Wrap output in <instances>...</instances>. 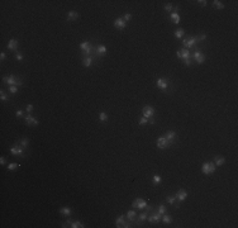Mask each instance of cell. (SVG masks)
<instances>
[{
	"label": "cell",
	"instance_id": "cell-21",
	"mask_svg": "<svg viewBox=\"0 0 238 228\" xmlns=\"http://www.w3.org/2000/svg\"><path fill=\"white\" fill-rule=\"evenodd\" d=\"M60 213L62 215H65V217H70L72 210H71V208H69V207H64V208L60 209Z\"/></svg>",
	"mask_w": 238,
	"mask_h": 228
},
{
	"label": "cell",
	"instance_id": "cell-15",
	"mask_svg": "<svg viewBox=\"0 0 238 228\" xmlns=\"http://www.w3.org/2000/svg\"><path fill=\"white\" fill-rule=\"evenodd\" d=\"M7 47H8V50L9 51H17L18 50V47H19V42H18L15 38H12V39L8 42Z\"/></svg>",
	"mask_w": 238,
	"mask_h": 228
},
{
	"label": "cell",
	"instance_id": "cell-23",
	"mask_svg": "<svg viewBox=\"0 0 238 228\" xmlns=\"http://www.w3.org/2000/svg\"><path fill=\"white\" fill-rule=\"evenodd\" d=\"M170 18H171V20L174 22L175 24H179V23H180V15H179V13H171Z\"/></svg>",
	"mask_w": 238,
	"mask_h": 228
},
{
	"label": "cell",
	"instance_id": "cell-33",
	"mask_svg": "<svg viewBox=\"0 0 238 228\" xmlns=\"http://www.w3.org/2000/svg\"><path fill=\"white\" fill-rule=\"evenodd\" d=\"M166 202H167L170 205H175V203H176V198H175V195L174 196H167V198H166Z\"/></svg>",
	"mask_w": 238,
	"mask_h": 228
},
{
	"label": "cell",
	"instance_id": "cell-11",
	"mask_svg": "<svg viewBox=\"0 0 238 228\" xmlns=\"http://www.w3.org/2000/svg\"><path fill=\"white\" fill-rule=\"evenodd\" d=\"M170 146H171V143H170L165 137H158V138H157V147H158V148L165 150V148H167Z\"/></svg>",
	"mask_w": 238,
	"mask_h": 228
},
{
	"label": "cell",
	"instance_id": "cell-5",
	"mask_svg": "<svg viewBox=\"0 0 238 228\" xmlns=\"http://www.w3.org/2000/svg\"><path fill=\"white\" fill-rule=\"evenodd\" d=\"M215 171V165L214 162H204L201 166V172L204 175H212L213 172Z\"/></svg>",
	"mask_w": 238,
	"mask_h": 228
},
{
	"label": "cell",
	"instance_id": "cell-26",
	"mask_svg": "<svg viewBox=\"0 0 238 228\" xmlns=\"http://www.w3.org/2000/svg\"><path fill=\"white\" fill-rule=\"evenodd\" d=\"M225 160L224 157H215L214 158V165L215 166H222V165H224Z\"/></svg>",
	"mask_w": 238,
	"mask_h": 228
},
{
	"label": "cell",
	"instance_id": "cell-6",
	"mask_svg": "<svg viewBox=\"0 0 238 228\" xmlns=\"http://www.w3.org/2000/svg\"><path fill=\"white\" fill-rule=\"evenodd\" d=\"M142 115H143L144 118H147V119H149V118H153V115H154V108L153 107H149V105H146V107L142 109Z\"/></svg>",
	"mask_w": 238,
	"mask_h": 228
},
{
	"label": "cell",
	"instance_id": "cell-50",
	"mask_svg": "<svg viewBox=\"0 0 238 228\" xmlns=\"http://www.w3.org/2000/svg\"><path fill=\"white\" fill-rule=\"evenodd\" d=\"M148 123H149V124H154V119L153 118H149V119H148Z\"/></svg>",
	"mask_w": 238,
	"mask_h": 228
},
{
	"label": "cell",
	"instance_id": "cell-27",
	"mask_svg": "<svg viewBox=\"0 0 238 228\" xmlns=\"http://www.w3.org/2000/svg\"><path fill=\"white\" fill-rule=\"evenodd\" d=\"M70 227L72 228H84L85 226L81 223V222H79V221H74V222H71V224H70Z\"/></svg>",
	"mask_w": 238,
	"mask_h": 228
},
{
	"label": "cell",
	"instance_id": "cell-8",
	"mask_svg": "<svg viewBox=\"0 0 238 228\" xmlns=\"http://www.w3.org/2000/svg\"><path fill=\"white\" fill-rule=\"evenodd\" d=\"M156 85H157V88L163 90V91H166L168 89V85H170V81H168L167 79H157V81H156Z\"/></svg>",
	"mask_w": 238,
	"mask_h": 228
},
{
	"label": "cell",
	"instance_id": "cell-18",
	"mask_svg": "<svg viewBox=\"0 0 238 228\" xmlns=\"http://www.w3.org/2000/svg\"><path fill=\"white\" fill-rule=\"evenodd\" d=\"M127 218H128L130 222H134V219L137 218V212H135V209H130L127 212Z\"/></svg>",
	"mask_w": 238,
	"mask_h": 228
},
{
	"label": "cell",
	"instance_id": "cell-22",
	"mask_svg": "<svg viewBox=\"0 0 238 228\" xmlns=\"http://www.w3.org/2000/svg\"><path fill=\"white\" fill-rule=\"evenodd\" d=\"M147 217H148V212L146 210V212H143V213H141L139 214V217H138V219H137V222L139 223V224H142L144 221H147Z\"/></svg>",
	"mask_w": 238,
	"mask_h": 228
},
{
	"label": "cell",
	"instance_id": "cell-1",
	"mask_svg": "<svg viewBox=\"0 0 238 228\" xmlns=\"http://www.w3.org/2000/svg\"><path fill=\"white\" fill-rule=\"evenodd\" d=\"M80 50H81V52L84 53L85 56H93L94 51H95V47L93 46V43L88 42V41H84V42L80 43Z\"/></svg>",
	"mask_w": 238,
	"mask_h": 228
},
{
	"label": "cell",
	"instance_id": "cell-20",
	"mask_svg": "<svg viewBox=\"0 0 238 228\" xmlns=\"http://www.w3.org/2000/svg\"><path fill=\"white\" fill-rule=\"evenodd\" d=\"M175 137H176V133H175L174 131H168V132L166 133V136H165V138L167 139L171 145H172V141L175 139Z\"/></svg>",
	"mask_w": 238,
	"mask_h": 228
},
{
	"label": "cell",
	"instance_id": "cell-31",
	"mask_svg": "<svg viewBox=\"0 0 238 228\" xmlns=\"http://www.w3.org/2000/svg\"><path fill=\"white\" fill-rule=\"evenodd\" d=\"M0 98H1V101H8V100H9V95H8L4 90H1V91H0Z\"/></svg>",
	"mask_w": 238,
	"mask_h": 228
},
{
	"label": "cell",
	"instance_id": "cell-32",
	"mask_svg": "<svg viewBox=\"0 0 238 228\" xmlns=\"http://www.w3.org/2000/svg\"><path fill=\"white\" fill-rule=\"evenodd\" d=\"M152 181H153L154 185H158V184L162 181V179L160 175H153V177H152Z\"/></svg>",
	"mask_w": 238,
	"mask_h": 228
},
{
	"label": "cell",
	"instance_id": "cell-24",
	"mask_svg": "<svg viewBox=\"0 0 238 228\" xmlns=\"http://www.w3.org/2000/svg\"><path fill=\"white\" fill-rule=\"evenodd\" d=\"M124 222H125V219H124V215H119V217L116 218V221H115V226L118 228H122V226L124 224Z\"/></svg>",
	"mask_w": 238,
	"mask_h": 228
},
{
	"label": "cell",
	"instance_id": "cell-35",
	"mask_svg": "<svg viewBox=\"0 0 238 228\" xmlns=\"http://www.w3.org/2000/svg\"><path fill=\"white\" fill-rule=\"evenodd\" d=\"M28 143H29V139L28 138H22L20 139V142H19V145L22 146V147H24V148L28 146Z\"/></svg>",
	"mask_w": 238,
	"mask_h": 228
},
{
	"label": "cell",
	"instance_id": "cell-48",
	"mask_svg": "<svg viewBox=\"0 0 238 228\" xmlns=\"http://www.w3.org/2000/svg\"><path fill=\"white\" fill-rule=\"evenodd\" d=\"M0 164H1V165H5V164H7V160H5V157H1V158H0Z\"/></svg>",
	"mask_w": 238,
	"mask_h": 228
},
{
	"label": "cell",
	"instance_id": "cell-39",
	"mask_svg": "<svg viewBox=\"0 0 238 228\" xmlns=\"http://www.w3.org/2000/svg\"><path fill=\"white\" fill-rule=\"evenodd\" d=\"M9 91H10L12 94L18 93V86H15V85H13V86H9Z\"/></svg>",
	"mask_w": 238,
	"mask_h": 228
},
{
	"label": "cell",
	"instance_id": "cell-38",
	"mask_svg": "<svg viewBox=\"0 0 238 228\" xmlns=\"http://www.w3.org/2000/svg\"><path fill=\"white\" fill-rule=\"evenodd\" d=\"M123 19H124V22H125V23H127V22H129V20L132 19V14H130V13H127V14H124Z\"/></svg>",
	"mask_w": 238,
	"mask_h": 228
},
{
	"label": "cell",
	"instance_id": "cell-9",
	"mask_svg": "<svg viewBox=\"0 0 238 228\" xmlns=\"http://www.w3.org/2000/svg\"><path fill=\"white\" fill-rule=\"evenodd\" d=\"M10 153L13 155V156H23L24 155V147H22L20 145H15L14 147L10 148Z\"/></svg>",
	"mask_w": 238,
	"mask_h": 228
},
{
	"label": "cell",
	"instance_id": "cell-19",
	"mask_svg": "<svg viewBox=\"0 0 238 228\" xmlns=\"http://www.w3.org/2000/svg\"><path fill=\"white\" fill-rule=\"evenodd\" d=\"M77 18H79V13L75 12V10H71V12H69V14H67V20H69V22H74V20H76Z\"/></svg>",
	"mask_w": 238,
	"mask_h": 228
},
{
	"label": "cell",
	"instance_id": "cell-2",
	"mask_svg": "<svg viewBox=\"0 0 238 228\" xmlns=\"http://www.w3.org/2000/svg\"><path fill=\"white\" fill-rule=\"evenodd\" d=\"M176 56L181 58V60H184V62L186 66H190L191 65V55H190V50H186V48H182V50H179L176 52Z\"/></svg>",
	"mask_w": 238,
	"mask_h": 228
},
{
	"label": "cell",
	"instance_id": "cell-25",
	"mask_svg": "<svg viewBox=\"0 0 238 228\" xmlns=\"http://www.w3.org/2000/svg\"><path fill=\"white\" fill-rule=\"evenodd\" d=\"M161 221L163 222V223H166V224H168V223H171L172 222V218H171V215H168V214H162L161 217Z\"/></svg>",
	"mask_w": 238,
	"mask_h": 228
},
{
	"label": "cell",
	"instance_id": "cell-34",
	"mask_svg": "<svg viewBox=\"0 0 238 228\" xmlns=\"http://www.w3.org/2000/svg\"><path fill=\"white\" fill-rule=\"evenodd\" d=\"M99 120H101V122H106L108 120V114L101 112V113H99Z\"/></svg>",
	"mask_w": 238,
	"mask_h": 228
},
{
	"label": "cell",
	"instance_id": "cell-16",
	"mask_svg": "<svg viewBox=\"0 0 238 228\" xmlns=\"http://www.w3.org/2000/svg\"><path fill=\"white\" fill-rule=\"evenodd\" d=\"M114 27L122 31V29H124V28L127 27V23L124 22V19L123 18H116L115 20H114Z\"/></svg>",
	"mask_w": 238,
	"mask_h": 228
},
{
	"label": "cell",
	"instance_id": "cell-42",
	"mask_svg": "<svg viewBox=\"0 0 238 228\" xmlns=\"http://www.w3.org/2000/svg\"><path fill=\"white\" fill-rule=\"evenodd\" d=\"M26 110H27V113H28V114L32 113V112H33V105H32V104H28L27 108H26Z\"/></svg>",
	"mask_w": 238,
	"mask_h": 228
},
{
	"label": "cell",
	"instance_id": "cell-28",
	"mask_svg": "<svg viewBox=\"0 0 238 228\" xmlns=\"http://www.w3.org/2000/svg\"><path fill=\"white\" fill-rule=\"evenodd\" d=\"M184 33H185L184 29H182V28H179V29H176V31H175V37H176V38H182V37H184Z\"/></svg>",
	"mask_w": 238,
	"mask_h": 228
},
{
	"label": "cell",
	"instance_id": "cell-7",
	"mask_svg": "<svg viewBox=\"0 0 238 228\" xmlns=\"http://www.w3.org/2000/svg\"><path fill=\"white\" fill-rule=\"evenodd\" d=\"M147 205H148L147 202H146L144 199H142V198H138V199H135L134 202L132 203L133 209H144Z\"/></svg>",
	"mask_w": 238,
	"mask_h": 228
},
{
	"label": "cell",
	"instance_id": "cell-37",
	"mask_svg": "<svg viewBox=\"0 0 238 228\" xmlns=\"http://www.w3.org/2000/svg\"><path fill=\"white\" fill-rule=\"evenodd\" d=\"M146 124H148V119L144 118V117H142L139 119V126H146Z\"/></svg>",
	"mask_w": 238,
	"mask_h": 228
},
{
	"label": "cell",
	"instance_id": "cell-47",
	"mask_svg": "<svg viewBox=\"0 0 238 228\" xmlns=\"http://www.w3.org/2000/svg\"><path fill=\"white\" fill-rule=\"evenodd\" d=\"M199 37V41H205V38H206V36L203 33V34H200V36H198Z\"/></svg>",
	"mask_w": 238,
	"mask_h": 228
},
{
	"label": "cell",
	"instance_id": "cell-36",
	"mask_svg": "<svg viewBox=\"0 0 238 228\" xmlns=\"http://www.w3.org/2000/svg\"><path fill=\"white\" fill-rule=\"evenodd\" d=\"M19 165L18 164H15V162H13V164H10V165H8V170H10V171H13V170H15L17 167H18Z\"/></svg>",
	"mask_w": 238,
	"mask_h": 228
},
{
	"label": "cell",
	"instance_id": "cell-17",
	"mask_svg": "<svg viewBox=\"0 0 238 228\" xmlns=\"http://www.w3.org/2000/svg\"><path fill=\"white\" fill-rule=\"evenodd\" d=\"M93 62H94V57L93 56H85L84 60H82L84 67H91V66H93Z\"/></svg>",
	"mask_w": 238,
	"mask_h": 228
},
{
	"label": "cell",
	"instance_id": "cell-41",
	"mask_svg": "<svg viewBox=\"0 0 238 228\" xmlns=\"http://www.w3.org/2000/svg\"><path fill=\"white\" fill-rule=\"evenodd\" d=\"M15 60H18V61H22V60H23V55H22L20 52H17V53H15Z\"/></svg>",
	"mask_w": 238,
	"mask_h": 228
},
{
	"label": "cell",
	"instance_id": "cell-45",
	"mask_svg": "<svg viewBox=\"0 0 238 228\" xmlns=\"http://www.w3.org/2000/svg\"><path fill=\"white\" fill-rule=\"evenodd\" d=\"M5 57H7V55H5V52H1V53H0V61L3 62V61L5 60Z\"/></svg>",
	"mask_w": 238,
	"mask_h": 228
},
{
	"label": "cell",
	"instance_id": "cell-46",
	"mask_svg": "<svg viewBox=\"0 0 238 228\" xmlns=\"http://www.w3.org/2000/svg\"><path fill=\"white\" fill-rule=\"evenodd\" d=\"M198 3H199V4H200L201 6H205L206 4H208V1H206V0H199Z\"/></svg>",
	"mask_w": 238,
	"mask_h": 228
},
{
	"label": "cell",
	"instance_id": "cell-12",
	"mask_svg": "<svg viewBox=\"0 0 238 228\" xmlns=\"http://www.w3.org/2000/svg\"><path fill=\"white\" fill-rule=\"evenodd\" d=\"M161 217L162 215L158 213V212H153L151 215H148L147 217V221L149 223H158V222L161 221Z\"/></svg>",
	"mask_w": 238,
	"mask_h": 228
},
{
	"label": "cell",
	"instance_id": "cell-40",
	"mask_svg": "<svg viewBox=\"0 0 238 228\" xmlns=\"http://www.w3.org/2000/svg\"><path fill=\"white\" fill-rule=\"evenodd\" d=\"M130 227H133L130 221H129V222H124V224L122 226V228H130Z\"/></svg>",
	"mask_w": 238,
	"mask_h": 228
},
{
	"label": "cell",
	"instance_id": "cell-44",
	"mask_svg": "<svg viewBox=\"0 0 238 228\" xmlns=\"http://www.w3.org/2000/svg\"><path fill=\"white\" fill-rule=\"evenodd\" d=\"M15 115H17V118H22L23 117V110H17Z\"/></svg>",
	"mask_w": 238,
	"mask_h": 228
},
{
	"label": "cell",
	"instance_id": "cell-4",
	"mask_svg": "<svg viewBox=\"0 0 238 228\" xmlns=\"http://www.w3.org/2000/svg\"><path fill=\"white\" fill-rule=\"evenodd\" d=\"M3 81L5 82L7 85H9V86H13V85H15V86H22V85H23V82L20 81L19 79H17V76H14V75L4 76V77H3Z\"/></svg>",
	"mask_w": 238,
	"mask_h": 228
},
{
	"label": "cell",
	"instance_id": "cell-49",
	"mask_svg": "<svg viewBox=\"0 0 238 228\" xmlns=\"http://www.w3.org/2000/svg\"><path fill=\"white\" fill-rule=\"evenodd\" d=\"M179 10H180V8H179V6H175V8H172V13H179Z\"/></svg>",
	"mask_w": 238,
	"mask_h": 228
},
{
	"label": "cell",
	"instance_id": "cell-14",
	"mask_svg": "<svg viewBox=\"0 0 238 228\" xmlns=\"http://www.w3.org/2000/svg\"><path fill=\"white\" fill-rule=\"evenodd\" d=\"M24 119H26L27 126H38V124H39V120L36 119V118H34L31 113L28 114V115H26V118H24Z\"/></svg>",
	"mask_w": 238,
	"mask_h": 228
},
{
	"label": "cell",
	"instance_id": "cell-30",
	"mask_svg": "<svg viewBox=\"0 0 238 228\" xmlns=\"http://www.w3.org/2000/svg\"><path fill=\"white\" fill-rule=\"evenodd\" d=\"M157 212L160 213V214H165L166 212H167V208H166V205H163V204H160L158 205V209H157Z\"/></svg>",
	"mask_w": 238,
	"mask_h": 228
},
{
	"label": "cell",
	"instance_id": "cell-13",
	"mask_svg": "<svg viewBox=\"0 0 238 228\" xmlns=\"http://www.w3.org/2000/svg\"><path fill=\"white\" fill-rule=\"evenodd\" d=\"M175 198H176V200H177L179 203L184 202V200L187 198V191L186 190H184V189H180L176 194H175Z\"/></svg>",
	"mask_w": 238,
	"mask_h": 228
},
{
	"label": "cell",
	"instance_id": "cell-10",
	"mask_svg": "<svg viewBox=\"0 0 238 228\" xmlns=\"http://www.w3.org/2000/svg\"><path fill=\"white\" fill-rule=\"evenodd\" d=\"M193 58L198 63H200V65H201V63H204V61H205V56H204V53H203L201 51H199V50H196L193 53Z\"/></svg>",
	"mask_w": 238,
	"mask_h": 228
},
{
	"label": "cell",
	"instance_id": "cell-3",
	"mask_svg": "<svg viewBox=\"0 0 238 228\" xmlns=\"http://www.w3.org/2000/svg\"><path fill=\"white\" fill-rule=\"evenodd\" d=\"M199 42H200L199 37H198V36H193V37H190V38H185V39H182V46H184V48L190 50V48L196 47Z\"/></svg>",
	"mask_w": 238,
	"mask_h": 228
},
{
	"label": "cell",
	"instance_id": "cell-43",
	"mask_svg": "<svg viewBox=\"0 0 238 228\" xmlns=\"http://www.w3.org/2000/svg\"><path fill=\"white\" fill-rule=\"evenodd\" d=\"M165 10L166 12H172V5L171 4H166L165 5Z\"/></svg>",
	"mask_w": 238,
	"mask_h": 228
},
{
	"label": "cell",
	"instance_id": "cell-29",
	"mask_svg": "<svg viewBox=\"0 0 238 228\" xmlns=\"http://www.w3.org/2000/svg\"><path fill=\"white\" fill-rule=\"evenodd\" d=\"M213 5H214V8H217V9H223V8H224V4H223L222 1H219V0H214V1H213Z\"/></svg>",
	"mask_w": 238,
	"mask_h": 228
}]
</instances>
